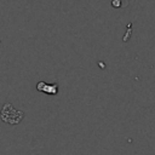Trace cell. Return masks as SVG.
I'll use <instances>...</instances> for the list:
<instances>
[{
	"label": "cell",
	"instance_id": "obj_2",
	"mask_svg": "<svg viewBox=\"0 0 155 155\" xmlns=\"http://www.w3.org/2000/svg\"><path fill=\"white\" fill-rule=\"evenodd\" d=\"M36 90L40 92H44L46 94L54 96L58 92V84H47L45 81H40L36 84Z\"/></svg>",
	"mask_w": 155,
	"mask_h": 155
},
{
	"label": "cell",
	"instance_id": "obj_1",
	"mask_svg": "<svg viewBox=\"0 0 155 155\" xmlns=\"http://www.w3.org/2000/svg\"><path fill=\"white\" fill-rule=\"evenodd\" d=\"M2 109H5V110H7L8 111V116H5V117H1L2 119V121H5V122H7V124H11V125H16V124H18V122H21V117H18V116H13V114H18V113H21L19 110H16L13 107H12V104L11 103H6L5 105H4V108Z\"/></svg>",
	"mask_w": 155,
	"mask_h": 155
}]
</instances>
